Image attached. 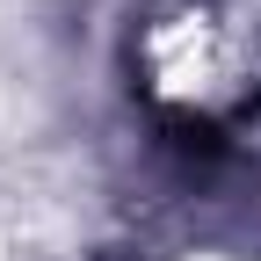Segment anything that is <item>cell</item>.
<instances>
[{"mask_svg": "<svg viewBox=\"0 0 261 261\" xmlns=\"http://www.w3.org/2000/svg\"><path fill=\"white\" fill-rule=\"evenodd\" d=\"M160 123H167V130H174V145H189V152H218V145H225V130H218L211 116H189V109H167Z\"/></svg>", "mask_w": 261, "mask_h": 261, "instance_id": "1", "label": "cell"}]
</instances>
